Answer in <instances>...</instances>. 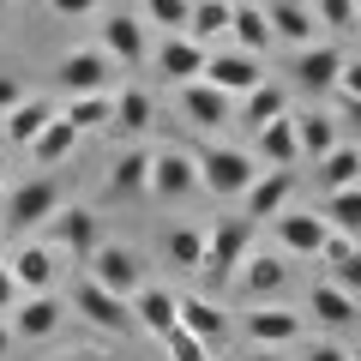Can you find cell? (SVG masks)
I'll use <instances>...</instances> for the list:
<instances>
[{"mask_svg": "<svg viewBox=\"0 0 361 361\" xmlns=\"http://www.w3.org/2000/svg\"><path fill=\"white\" fill-rule=\"evenodd\" d=\"M313 187H319V193H343V187H361V151H355V145H331V151L313 163Z\"/></svg>", "mask_w": 361, "mask_h": 361, "instance_id": "cell-27", "label": "cell"}, {"mask_svg": "<svg viewBox=\"0 0 361 361\" xmlns=\"http://www.w3.org/2000/svg\"><path fill=\"white\" fill-rule=\"evenodd\" d=\"M0 193H6V163H0Z\"/></svg>", "mask_w": 361, "mask_h": 361, "instance_id": "cell-48", "label": "cell"}, {"mask_svg": "<svg viewBox=\"0 0 361 361\" xmlns=\"http://www.w3.org/2000/svg\"><path fill=\"white\" fill-rule=\"evenodd\" d=\"M325 283H337L343 295H361V259H343V265H331V277Z\"/></svg>", "mask_w": 361, "mask_h": 361, "instance_id": "cell-40", "label": "cell"}, {"mask_svg": "<svg viewBox=\"0 0 361 361\" xmlns=\"http://www.w3.org/2000/svg\"><path fill=\"white\" fill-rule=\"evenodd\" d=\"M247 253H253V223H247V217H223L217 229H205V259H199V277L211 283V295H217L223 283H235V271H241Z\"/></svg>", "mask_w": 361, "mask_h": 361, "instance_id": "cell-1", "label": "cell"}, {"mask_svg": "<svg viewBox=\"0 0 361 361\" xmlns=\"http://www.w3.org/2000/svg\"><path fill=\"white\" fill-rule=\"evenodd\" d=\"M73 145H78V133H73V121H61V115H54L49 127H42L37 139H30V157H37L42 169H54V163H61V157H73Z\"/></svg>", "mask_w": 361, "mask_h": 361, "instance_id": "cell-35", "label": "cell"}, {"mask_svg": "<svg viewBox=\"0 0 361 361\" xmlns=\"http://www.w3.org/2000/svg\"><path fill=\"white\" fill-rule=\"evenodd\" d=\"M42 229H49L42 241H49L54 253H73V265H85V259L103 247V217H97L90 205H61Z\"/></svg>", "mask_w": 361, "mask_h": 361, "instance_id": "cell-4", "label": "cell"}, {"mask_svg": "<svg viewBox=\"0 0 361 361\" xmlns=\"http://www.w3.org/2000/svg\"><path fill=\"white\" fill-rule=\"evenodd\" d=\"M151 90L145 85H121V97H109V133H127V139H139V133H151Z\"/></svg>", "mask_w": 361, "mask_h": 361, "instance_id": "cell-23", "label": "cell"}, {"mask_svg": "<svg viewBox=\"0 0 361 361\" xmlns=\"http://www.w3.org/2000/svg\"><path fill=\"white\" fill-rule=\"evenodd\" d=\"M193 169H199V187L217 199H241L247 180L259 175L253 151H241V145H205V151H193Z\"/></svg>", "mask_w": 361, "mask_h": 361, "instance_id": "cell-2", "label": "cell"}, {"mask_svg": "<svg viewBox=\"0 0 361 361\" xmlns=\"http://www.w3.org/2000/svg\"><path fill=\"white\" fill-rule=\"evenodd\" d=\"M97 49H103L115 66H145V61H151V25H145L139 13H109Z\"/></svg>", "mask_w": 361, "mask_h": 361, "instance_id": "cell-14", "label": "cell"}, {"mask_svg": "<svg viewBox=\"0 0 361 361\" xmlns=\"http://www.w3.org/2000/svg\"><path fill=\"white\" fill-rule=\"evenodd\" d=\"M295 187H301L295 169H259V175L247 180V193H241V217L247 223H265V217H277V211H289Z\"/></svg>", "mask_w": 361, "mask_h": 361, "instance_id": "cell-11", "label": "cell"}, {"mask_svg": "<svg viewBox=\"0 0 361 361\" xmlns=\"http://www.w3.org/2000/svg\"><path fill=\"white\" fill-rule=\"evenodd\" d=\"M151 61H157V73H163L169 85H193L199 66H205V49H199L193 37H163L151 49Z\"/></svg>", "mask_w": 361, "mask_h": 361, "instance_id": "cell-22", "label": "cell"}, {"mask_svg": "<svg viewBox=\"0 0 361 361\" xmlns=\"http://www.w3.org/2000/svg\"><path fill=\"white\" fill-rule=\"evenodd\" d=\"M229 6H253V0H229Z\"/></svg>", "mask_w": 361, "mask_h": 361, "instance_id": "cell-50", "label": "cell"}, {"mask_svg": "<svg viewBox=\"0 0 361 361\" xmlns=\"http://www.w3.org/2000/svg\"><path fill=\"white\" fill-rule=\"evenodd\" d=\"M313 6V18H319L331 37H349L355 30V0H307Z\"/></svg>", "mask_w": 361, "mask_h": 361, "instance_id": "cell-38", "label": "cell"}, {"mask_svg": "<svg viewBox=\"0 0 361 361\" xmlns=\"http://www.w3.org/2000/svg\"><path fill=\"white\" fill-rule=\"evenodd\" d=\"M163 259H169L175 271H187V277H199V259H205V229L175 223V229L163 235Z\"/></svg>", "mask_w": 361, "mask_h": 361, "instance_id": "cell-33", "label": "cell"}, {"mask_svg": "<svg viewBox=\"0 0 361 361\" xmlns=\"http://www.w3.org/2000/svg\"><path fill=\"white\" fill-rule=\"evenodd\" d=\"M163 355H169V361H217V349H205L199 337H187V331L175 325V331L163 337Z\"/></svg>", "mask_w": 361, "mask_h": 361, "instance_id": "cell-39", "label": "cell"}, {"mask_svg": "<svg viewBox=\"0 0 361 361\" xmlns=\"http://www.w3.org/2000/svg\"><path fill=\"white\" fill-rule=\"evenodd\" d=\"M199 78H205L211 90H223L229 103H241L247 90L265 78V61H259V54H241V49H205V66H199Z\"/></svg>", "mask_w": 361, "mask_h": 361, "instance_id": "cell-7", "label": "cell"}, {"mask_svg": "<svg viewBox=\"0 0 361 361\" xmlns=\"http://www.w3.org/2000/svg\"><path fill=\"white\" fill-rule=\"evenodd\" d=\"M307 313H313V325H325V331H349V325L361 319V301L343 295L337 283H313L307 289Z\"/></svg>", "mask_w": 361, "mask_h": 361, "instance_id": "cell-24", "label": "cell"}, {"mask_svg": "<svg viewBox=\"0 0 361 361\" xmlns=\"http://www.w3.org/2000/svg\"><path fill=\"white\" fill-rule=\"evenodd\" d=\"M289 121H295V157H313V163H319L331 145H343L337 139V121L319 115V109H313V115H289Z\"/></svg>", "mask_w": 361, "mask_h": 361, "instance_id": "cell-32", "label": "cell"}, {"mask_svg": "<svg viewBox=\"0 0 361 361\" xmlns=\"http://www.w3.org/2000/svg\"><path fill=\"white\" fill-rule=\"evenodd\" d=\"M18 97H25V85H18V78L6 73V66H0V115H6V109H13Z\"/></svg>", "mask_w": 361, "mask_h": 361, "instance_id": "cell-44", "label": "cell"}, {"mask_svg": "<svg viewBox=\"0 0 361 361\" xmlns=\"http://www.w3.org/2000/svg\"><path fill=\"white\" fill-rule=\"evenodd\" d=\"M54 361H109L103 349H73V355H54Z\"/></svg>", "mask_w": 361, "mask_h": 361, "instance_id": "cell-45", "label": "cell"}, {"mask_svg": "<svg viewBox=\"0 0 361 361\" xmlns=\"http://www.w3.org/2000/svg\"><path fill=\"white\" fill-rule=\"evenodd\" d=\"M6 355H13V325L0 319V361H6Z\"/></svg>", "mask_w": 361, "mask_h": 361, "instance_id": "cell-46", "label": "cell"}, {"mask_svg": "<svg viewBox=\"0 0 361 361\" xmlns=\"http://www.w3.org/2000/svg\"><path fill=\"white\" fill-rule=\"evenodd\" d=\"M301 331H307V319L295 307H283V301H259V307L241 313V337L253 349H289V343H301Z\"/></svg>", "mask_w": 361, "mask_h": 361, "instance_id": "cell-6", "label": "cell"}, {"mask_svg": "<svg viewBox=\"0 0 361 361\" xmlns=\"http://www.w3.org/2000/svg\"><path fill=\"white\" fill-rule=\"evenodd\" d=\"M241 121H253V127H265V121H277V115H289V90L283 85H271V78H259L253 90H247L241 103Z\"/></svg>", "mask_w": 361, "mask_h": 361, "instance_id": "cell-34", "label": "cell"}, {"mask_svg": "<svg viewBox=\"0 0 361 361\" xmlns=\"http://www.w3.org/2000/svg\"><path fill=\"white\" fill-rule=\"evenodd\" d=\"M259 13H265V25H271V37H277V42H295V49L319 42V37H313L319 18H313L307 0H259Z\"/></svg>", "mask_w": 361, "mask_h": 361, "instance_id": "cell-20", "label": "cell"}, {"mask_svg": "<svg viewBox=\"0 0 361 361\" xmlns=\"http://www.w3.org/2000/svg\"><path fill=\"white\" fill-rule=\"evenodd\" d=\"M73 313H78L85 325H97V331H109V337H127V331H133L127 301H121V295H109V289H97L90 277L73 289Z\"/></svg>", "mask_w": 361, "mask_h": 361, "instance_id": "cell-16", "label": "cell"}, {"mask_svg": "<svg viewBox=\"0 0 361 361\" xmlns=\"http://www.w3.org/2000/svg\"><path fill=\"white\" fill-rule=\"evenodd\" d=\"M151 193L157 199H187L199 193V169H193V151H151Z\"/></svg>", "mask_w": 361, "mask_h": 361, "instance_id": "cell-19", "label": "cell"}, {"mask_svg": "<svg viewBox=\"0 0 361 361\" xmlns=\"http://www.w3.org/2000/svg\"><path fill=\"white\" fill-rule=\"evenodd\" d=\"M85 277L97 289H109V295H121V301H133L151 277H145V253L139 247H121V241H103L97 253L85 259Z\"/></svg>", "mask_w": 361, "mask_h": 361, "instance_id": "cell-3", "label": "cell"}, {"mask_svg": "<svg viewBox=\"0 0 361 361\" xmlns=\"http://www.w3.org/2000/svg\"><path fill=\"white\" fill-rule=\"evenodd\" d=\"M229 0H193V6H187V30H180V37H193L199 49H211V42H223V30H229Z\"/></svg>", "mask_w": 361, "mask_h": 361, "instance_id": "cell-30", "label": "cell"}, {"mask_svg": "<svg viewBox=\"0 0 361 361\" xmlns=\"http://www.w3.org/2000/svg\"><path fill=\"white\" fill-rule=\"evenodd\" d=\"M343 42H307V49H295V61H289V78H295V90H313V97H331L337 73H343Z\"/></svg>", "mask_w": 361, "mask_h": 361, "instance_id": "cell-13", "label": "cell"}, {"mask_svg": "<svg viewBox=\"0 0 361 361\" xmlns=\"http://www.w3.org/2000/svg\"><path fill=\"white\" fill-rule=\"evenodd\" d=\"M175 103H180V115L193 121L199 133H223L235 121V103L223 97V90H211L205 78H193V85H175Z\"/></svg>", "mask_w": 361, "mask_h": 361, "instance_id": "cell-18", "label": "cell"}, {"mask_svg": "<svg viewBox=\"0 0 361 361\" xmlns=\"http://www.w3.org/2000/svg\"><path fill=\"white\" fill-rule=\"evenodd\" d=\"M127 313H133V331H151L157 343H163V337L175 331V289H163V283H145L139 295L127 301Z\"/></svg>", "mask_w": 361, "mask_h": 361, "instance_id": "cell-21", "label": "cell"}, {"mask_svg": "<svg viewBox=\"0 0 361 361\" xmlns=\"http://www.w3.org/2000/svg\"><path fill=\"white\" fill-rule=\"evenodd\" d=\"M54 85H61L66 97H103V90L115 85V61H109L103 49H66L61 61H54Z\"/></svg>", "mask_w": 361, "mask_h": 361, "instance_id": "cell-8", "label": "cell"}, {"mask_svg": "<svg viewBox=\"0 0 361 361\" xmlns=\"http://www.w3.org/2000/svg\"><path fill=\"white\" fill-rule=\"evenodd\" d=\"M0 199H6V229L30 235V229H42V223L61 211V180L54 175H30L25 187H13V193H0Z\"/></svg>", "mask_w": 361, "mask_h": 361, "instance_id": "cell-5", "label": "cell"}, {"mask_svg": "<svg viewBox=\"0 0 361 361\" xmlns=\"http://www.w3.org/2000/svg\"><path fill=\"white\" fill-rule=\"evenodd\" d=\"M6 6H13V0H0V18H6Z\"/></svg>", "mask_w": 361, "mask_h": 361, "instance_id": "cell-49", "label": "cell"}, {"mask_svg": "<svg viewBox=\"0 0 361 361\" xmlns=\"http://www.w3.org/2000/svg\"><path fill=\"white\" fill-rule=\"evenodd\" d=\"M61 121H73L78 139H85V133H103L109 127V90H103V97H66Z\"/></svg>", "mask_w": 361, "mask_h": 361, "instance_id": "cell-36", "label": "cell"}, {"mask_svg": "<svg viewBox=\"0 0 361 361\" xmlns=\"http://www.w3.org/2000/svg\"><path fill=\"white\" fill-rule=\"evenodd\" d=\"M187 6H193V0H145V25H157L163 30V37H180V30H187Z\"/></svg>", "mask_w": 361, "mask_h": 361, "instance_id": "cell-37", "label": "cell"}, {"mask_svg": "<svg viewBox=\"0 0 361 361\" xmlns=\"http://www.w3.org/2000/svg\"><path fill=\"white\" fill-rule=\"evenodd\" d=\"M271 229H277V253H283V259H319L325 235H331L319 223V211H277Z\"/></svg>", "mask_w": 361, "mask_h": 361, "instance_id": "cell-15", "label": "cell"}, {"mask_svg": "<svg viewBox=\"0 0 361 361\" xmlns=\"http://www.w3.org/2000/svg\"><path fill=\"white\" fill-rule=\"evenodd\" d=\"M253 133H259L253 163H265V169H295L301 163V157H295V121H289V115L265 121V127H253Z\"/></svg>", "mask_w": 361, "mask_h": 361, "instance_id": "cell-26", "label": "cell"}, {"mask_svg": "<svg viewBox=\"0 0 361 361\" xmlns=\"http://www.w3.org/2000/svg\"><path fill=\"white\" fill-rule=\"evenodd\" d=\"M247 361H289V355H283V349H253Z\"/></svg>", "mask_w": 361, "mask_h": 361, "instance_id": "cell-47", "label": "cell"}, {"mask_svg": "<svg viewBox=\"0 0 361 361\" xmlns=\"http://www.w3.org/2000/svg\"><path fill=\"white\" fill-rule=\"evenodd\" d=\"M223 37H229V49H241V54H265L271 42H277V37H271V25H265V13H259V0H253V6H235Z\"/></svg>", "mask_w": 361, "mask_h": 361, "instance_id": "cell-29", "label": "cell"}, {"mask_svg": "<svg viewBox=\"0 0 361 361\" xmlns=\"http://www.w3.org/2000/svg\"><path fill=\"white\" fill-rule=\"evenodd\" d=\"M109 193L115 199H139V193H151V151H121L115 163H109Z\"/></svg>", "mask_w": 361, "mask_h": 361, "instance_id": "cell-28", "label": "cell"}, {"mask_svg": "<svg viewBox=\"0 0 361 361\" xmlns=\"http://www.w3.org/2000/svg\"><path fill=\"white\" fill-rule=\"evenodd\" d=\"M319 223L331 235H361V187H343V193H319Z\"/></svg>", "mask_w": 361, "mask_h": 361, "instance_id": "cell-31", "label": "cell"}, {"mask_svg": "<svg viewBox=\"0 0 361 361\" xmlns=\"http://www.w3.org/2000/svg\"><path fill=\"white\" fill-rule=\"evenodd\" d=\"M42 6H49L54 18H90L97 6H103V0H42Z\"/></svg>", "mask_w": 361, "mask_h": 361, "instance_id": "cell-41", "label": "cell"}, {"mask_svg": "<svg viewBox=\"0 0 361 361\" xmlns=\"http://www.w3.org/2000/svg\"><path fill=\"white\" fill-rule=\"evenodd\" d=\"M6 325H13V343H49V337L66 325V301L54 295V289H42V295H18V307L6 313Z\"/></svg>", "mask_w": 361, "mask_h": 361, "instance_id": "cell-9", "label": "cell"}, {"mask_svg": "<svg viewBox=\"0 0 361 361\" xmlns=\"http://www.w3.org/2000/svg\"><path fill=\"white\" fill-rule=\"evenodd\" d=\"M6 271H13L18 295H42V289H54V271H61V253H54L49 241H30V235H18V247L6 253Z\"/></svg>", "mask_w": 361, "mask_h": 361, "instance_id": "cell-12", "label": "cell"}, {"mask_svg": "<svg viewBox=\"0 0 361 361\" xmlns=\"http://www.w3.org/2000/svg\"><path fill=\"white\" fill-rule=\"evenodd\" d=\"M235 283H241V295H253V307H259V301H283L289 259L283 253H247L241 271H235Z\"/></svg>", "mask_w": 361, "mask_h": 361, "instance_id": "cell-17", "label": "cell"}, {"mask_svg": "<svg viewBox=\"0 0 361 361\" xmlns=\"http://www.w3.org/2000/svg\"><path fill=\"white\" fill-rule=\"evenodd\" d=\"M54 115H61V109H54L49 97H18V103L6 109V115H0V121H6V127H0V133H6V139H13L18 151H30V139H37V133L49 127Z\"/></svg>", "mask_w": 361, "mask_h": 361, "instance_id": "cell-25", "label": "cell"}, {"mask_svg": "<svg viewBox=\"0 0 361 361\" xmlns=\"http://www.w3.org/2000/svg\"><path fill=\"white\" fill-rule=\"evenodd\" d=\"M301 361H355V355H349L343 343H331V337H325V343H313V349H307Z\"/></svg>", "mask_w": 361, "mask_h": 361, "instance_id": "cell-43", "label": "cell"}, {"mask_svg": "<svg viewBox=\"0 0 361 361\" xmlns=\"http://www.w3.org/2000/svg\"><path fill=\"white\" fill-rule=\"evenodd\" d=\"M175 325L187 337H199L205 349H223V343H229V331H235L229 307H223L217 295H175Z\"/></svg>", "mask_w": 361, "mask_h": 361, "instance_id": "cell-10", "label": "cell"}, {"mask_svg": "<svg viewBox=\"0 0 361 361\" xmlns=\"http://www.w3.org/2000/svg\"><path fill=\"white\" fill-rule=\"evenodd\" d=\"M18 307V283H13V271H6V259H0V319Z\"/></svg>", "mask_w": 361, "mask_h": 361, "instance_id": "cell-42", "label": "cell"}]
</instances>
